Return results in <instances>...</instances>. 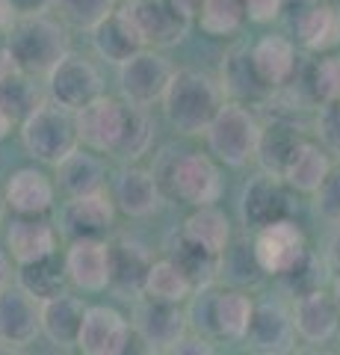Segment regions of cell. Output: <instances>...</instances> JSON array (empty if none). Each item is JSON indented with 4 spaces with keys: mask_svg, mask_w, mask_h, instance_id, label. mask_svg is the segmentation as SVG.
Instances as JSON below:
<instances>
[{
    "mask_svg": "<svg viewBox=\"0 0 340 355\" xmlns=\"http://www.w3.org/2000/svg\"><path fill=\"white\" fill-rule=\"evenodd\" d=\"M228 101L216 77L199 69H175L163 95V116L181 137H202Z\"/></svg>",
    "mask_w": 340,
    "mask_h": 355,
    "instance_id": "obj_1",
    "label": "cell"
},
{
    "mask_svg": "<svg viewBox=\"0 0 340 355\" xmlns=\"http://www.w3.org/2000/svg\"><path fill=\"white\" fill-rule=\"evenodd\" d=\"M163 196L178 198L190 207L216 205L222 196L219 163L204 151H166L154 166Z\"/></svg>",
    "mask_w": 340,
    "mask_h": 355,
    "instance_id": "obj_2",
    "label": "cell"
},
{
    "mask_svg": "<svg viewBox=\"0 0 340 355\" xmlns=\"http://www.w3.org/2000/svg\"><path fill=\"white\" fill-rule=\"evenodd\" d=\"M62 18L30 15L15 18L12 27L6 30V48L12 51L18 62V71L30 77H48L57 62L69 53V30Z\"/></svg>",
    "mask_w": 340,
    "mask_h": 355,
    "instance_id": "obj_3",
    "label": "cell"
},
{
    "mask_svg": "<svg viewBox=\"0 0 340 355\" xmlns=\"http://www.w3.org/2000/svg\"><path fill=\"white\" fill-rule=\"evenodd\" d=\"M260 133H263V125H260V119L251 113V107L237 104V101H225L222 110L216 113V119L211 121V128L204 130L207 154L222 166L243 169V166H249L258 157Z\"/></svg>",
    "mask_w": 340,
    "mask_h": 355,
    "instance_id": "obj_4",
    "label": "cell"
},
{
    "mask_svg": "<svg viewBox=\"0 0 340 355\" xmlns=\"http://www.w3.org/2000/svg\"><path fill=\"white\" fill-rule=\"evenodd\" d=\"M21 142H24L30 157H36L39 163L57 166L80 146L78 119H74L71 110L45 101L21 125Z\"/></svg>",
    "mask_w": 340,
    "mask_h": 355,
    "instance_id": "obj_5",
    "label": "cell"
},
{
    "mask_svg": "<svg viewBox=\"0 0 340 355\" xmlns=\"http://www.w3.org/2000/svg\"><path fill=\"white\" fill-rule=\"evenodd\" d=\"M287 36L308 53L340 48V6L332 0H284L281 18Z\"/></svg>",
    "mask_w": 340,
    "mask_h": 355,
    "instance_id": "obj_6",
    "label": "cell"
},
{
    "mask_svg": "<svg viewBox=\"0 0 340 355\" xmlns=\"http://www.w3.org/2000/svg\"><path fill=\"white\" fill-rule=\"evenodd\" d=\"M175 65L160 51L142 48L127 62L118 65V89H122V98L127 104L148 110L163 101Z\"/></svg>",
    "mask_w": 340,
    "mask_h": 355,
    "instance_id": "obj_7",
    "label": "cell"
},
{
    "mask_svg": "<svg viewBox=\"0 0 340 355\" xmlns=\"http://www.w3.org/2000/svg\"><path fill=\"white\" fill-rule=\"evenodd\" d=\"M45 80H48L51 101L71 110V113H78V110H83L86 104H92L95 98L104 95V77L98 71V65L71 51L57 62V69Z\"/></svg>",
    "mask_w": 340,
    "mask_h": 355,
    "instance_id": "obj_8",
    "label": "cell"
},
{
    "mask_svg": "<svg viewBox=\"0 0 340 355\" xmlns=\"http://www.w3.org/2000/svg\"><path fill=\"white\" fill-rule=\"evenodd\" d=\"M255 258L260 263L263 275H278L284 279L287 272H293L305 258H308V237L299 228V222L278 219L272 225L255 231Z\"/></svg>",
    "mask_w": 340,
    "mask_h": 355,
    "instance_id": "obj_9",
    "label": "cell"
},
{
    "mask_svg": "<svg viewBox=\"0 0 340 355\" xmlns=\"http://www.w3.org/2000/svg\"><path fill=\"white\" fill-rule=\"evenodd\" d=\"M127 113H130V104L125 98H113V95H101V98H95L92 104L78 110L74 119H78L80 146L113 157L118 142H122Z\"/></svg>",
    "mask_w": 340,
    "mask_h": 355,
    "instance_id": "obj_10",
    "label": "cell"
},
{
    "mask_svg": "<svg viewBox=\"0 0 340 355\" xmlns=\"http://www.w3.org/2000/svg\"><path fill=\"white\" fill-rule=\"evenodd\" d=\"M125 9L139 30L145 48L166 51L186 39L193 21H186L172 0H125Z\"/></svg>",
    "mask_w": 340,
    "mask_h": 355,
    "instance_id": "obj_11",
    "label": "cell"
},
{
    "mask_svg": "<svg viewBox=\"0 0 340 355\" xmlns=\"http://www.w3.org/2000/svg\"><path fill=\"white\" fill-rule=\"evenodd\" d=\"M118 216V207L113 196L104 190L86 193V196H71L60 210V234L69 240L78 237H104L113 231Z\"/></svg>",
    "mask_w": 340,
    "mask_h": 355,
    "instance_id": "obj_12",
    "label": "cell"
},
{
    "mask_svg": "<svg viewBox=\"0 0 340 355\" xmlns=\"http://www.w3.org/2000/svg\"><path fill=\"white\" fill-rule=\"evenodd\" d=\"M42 335V302L18 282L0 284V340L12 347H30Z\"/></svg>",
    "mask_w": 340,
    "mask_h": 355,
    "instance_id": "obj_13",
    "label": "cell"
},
{
    "mask_svg": "<svg viewBox=\"0 0 340 355\" xmlns=\"http://www.w3.org/2000/svg\"><path fill=\"white\" fill-rule=\"evenodd\" d=\"M142 338H145L151 347L157 352L175 347L190 329V317L186 311L175 302H160V299H151V296H136V305H134V320H130Z\"/></svg>",
    "mask_w": 340,
    "mask_h": 355,
    "instance_id": "obj_14",
    "label": "cell"
},
{
    "mask_svg": "<svg viewBox=\"0 0 340 355\" xmlns=\"http://www.w3.org/2000/svg\"><path fill=\"white\" fill-rule=\"evenodd\" d=\"M219 86L228 101H237V104H263L272 98V89L263 83V77L255 69V60H251V44L246 42H237L225 51L222 65H219Z\"/></svg>",
    "mask_w": 340,
    "mask_h": 355,
    "instance_id": "obj_15",
    "label": "cell"
},
{
    "mask_svg": "<svg viewBox=\"0 0 340 355\" xmlns=\"http://www.w3.org/2000/svg\"><path fill=\"white\" fill-rule=\"evenodd\" d=\"M287 190L290 187L284 184L281 178H272L267 172L255 175L243 187V196H240V216H243V225L251 231H260L278 219H287L290 216Z\"/></svg>",
    "mask_w": 340,
    "mask_h": 355,
    "instance_id": "obj_16",
    "label": "cell"
},
{
    "mask_svg": "<svg viewBox=\"0 0 340 355\" xmlns=\"http://www.w3.org/2000/svg\"><path fill=\"white\" fill-rule=\"evenodd\" d=\"M243 340L255 355H290L296 347L293 311H287L281 302L255 305V314H251Z\"/></svg>",
    "mask_w": 340,
    "mask_h": 355,
    "instance_id": "obj_17",
    "label": "cell"
},
{
    "mask_svg": "<svg viewBox=\"0 0 340 355\" xmlns=\"http://www.w3.org/2000/svg\"><path fill=\"white\" fill-rule=\"evenodd\" d=\"M65 272L74 287L101 293L109 287V243L104 237H78L65 249Z\"/></svg>",
    "mask_w": 340,
    "mask_h": 355,
    "instance_id": "obj_18",
    "label": "cell"
},
{
    "mask_svg": "<svg viewBox=\"0 0 340 355\" xmlns=\"http://www.w3.org/2000/svg\"><path fill=\"white\" fill-rule=\"evenodd\" d=\"M134 326L125 314L109 305H89L80 326L78 352L80 355H122Z\"/></svg>",
    "mask_w": 340,
    "mask_h": 355,
    "instance_id": "obj_19",
    "label": "cell"
},
{
    "mask_svg": "<svg viewBox=\"0 0 340 355\" xmlns=\"http://www.w3.org/2000/svg\"><path fill=\"white\" fill-rule=\"evenodd\" d=\"M293 323H296V335L311 347H323V343L332 340L340 331V311L334 296L323 291V287H314V291L296 296L293 302Z\"/></svg>",
    "mask_w": 340,
    "mask_h": 355,
    "instance_id": "obj_20",
    "label": "cell"
},
{
    "mask_svg": "<svg viewBox=\"0 0 340 355\" xmlns=\"http://www.w3.org/2000/svg\"><path fill=\"white\" fill-rule=\"evenodd\" d=\"M151 263H154V254L145 243L116 237L109 243V291H116L125 299L142 296Z\"/></svg>",
    "mask_w": 340,
    "mask_h": 355,
    "instance_id": "obj_21",
    "label": "cell"
},
{
    "mask_svg": "<svg viewBox=\"0 0 340 355\" xmlns=\"http://www.w3.org/2000/svg\"><path fill=\"white\" fill-rule=\"evenodd\" d=\"M113 202L118 207V214H125L127 219H145L151 214H157V207L163 202V190H160L154 169L127 163L125 169L116 175Z\"/></svg>",
    "mask_w": 340,
    "mask_h": 355,
    "instance_id": "obj_22",
    "label": "cell"
},
{
    "mask_svg": "<svg viewBox=\"0 0 340 355\" xmlns=\"http://www.w3.org/2000/svg\"><path fill=\"white\" fill-rule=\"evenodd\" d=\"M6 252L18 266L57 254V228L45 216H15L6 228Z\"/></svg>",
    "mask_w": 340,
    "mask_h": 355,
    "instance_id": "obj_23",
    "label": "cell"
},
{
    "mask_svg": "<svg viewBox=\"0 0 340 355\" xmlns=\"http://www.w3.org/2000/svg\"><path fill=\"white\" fill-rule=\"evenodd\" d=\"M53 187L57 184L42 169L24 166V169H15L9 175L3 202L15 216H45L53 207Z\"/></svg>",
    "mask_w": 340,
    "mask_h": 355,
    "instance_id": "obj_24",
    "label": "cell"
},
{
    "mask_svg": "<svg viewBox=\"0 0 340 355\" xmlns=\"http://www.w3.org/2000/svg\"><path fill=\"white\" fill-rule=\"evenodd\" d=\"M92 48L98 57L107 60L109 65H122L134 57V53L145 48V42H142L139 30L134 27V21H130L125 3L116 6L113 12L92 30Z\"/></svg>",
    "mask_w": 340,
    "mask_h": 355,
    "instance_id": "obj_25",
    "label": "cell"
},
{
    "mask_svg": "<svg viewBox=\"0 0 340 355\" xmlns=\"http://www.w3.org/2000/svg\"><path fill=\"white\" fill-rule=\"evenodd\" d=\"M251 60H255V69L263 77L272 92L281 86H287L293 80V74L299 71V51H296V42L290 36H281V33H269V36H260L251 44Z\"/></svg>",
    "mask_w": 340,
    "mask_h": 355,
    "instance_id": "obj_26",
    "label": "cell"
},
{
    "mask_svg": "<svg viewBox=\"0 0 340 355\" xmlns=\"http://www.w3.org/2000/svg\"><path fill=\"white\" fill-rule=\"evenodd\" d=\"M86 308L89 305H83V299L69 291H62L53 299H45L42 302V335L60 349L78 347Z\"/></svg>",
    "mask_w": 340,
    "mask_h": 355,
    "instance_id": "obj_27",
    "label": "cell"
},
{
    "mask_svg": "<svg viewBox=\"0 0 340 355\" xmlns=\"http://www.w3.org/2000/svg\"><path fill=\"white\" fill-rule=\"evenodd\" d=\"M290 83L308 98L311 107L340 101V53H314V60L299 62Z\"/></svg>",
    "mask_w": 340,
    "mask_h": 355,
    "instance_id": "obj_28",
    "label": "cell"
},
{
    "mask_svg": "<svg viewBox=\"0 0 340 355\" xmlns=\"http://www.w3.org/2000/svg\"><path fill=\"white\" fill-rule=\"evenodd\" d=\"M53 169H57V181L53 184L69 198L98 193V190H104V184H107V163L101 160V154L92 148H83V146H78L69 157L53 166Z\"/></svg>",
    "mask_w": 340,
    "mask_h": 355,
    "instance_id": "obj_29",
    "label": "cell"
},
{
    "mask_svg": "<svg viewBox=\"0 0 340 355\" xmlns=\"http://www.w3.org/2000/svg\"><path fill=\"white\" fill-rule=\"evenodd\" d=\"M305 142V137L299 133V128L287 119H276L272 125H263L260 133V148H258V166L272 178H284V169L293 160L296 148Z\"/></svg>",
    "mask_w": 340,
    "mask_h": 355,
    "instance_id": "obj_30",
    "label": "cell"
},
{
    "mask_svg": "<svg viewBox=\"0 0 340 355\" xmlns=\"http://www.w3.org/2000/svg\"><path fill=\"white\" fill-rule=\"evenodd\" d=\"M332 172V160H328V151L320 146V142L305 139L299 148H296L293 160L287 163L281 181L290 187L293 193L302 196H314L320 190V184L325 181V175Z\"/></svg>",
    "mask_w": 340,
    "mask_h": 355,
    "instance_id": "obj_31",
    "label": "cell"
},
{
    "mask_svg": "<svg viewBox=\"0 0 340 355\" xmlns=\"http://www.w3.org/2000/svg\"><path fill=\"white\" fill-rule=\"evenodd\" d=\"M181 234L195 243V246H202L204 252L211 254H222L228 249V243H231V219H228L222 210L216 205H207V207H195L190 216L184 219V228Z\"/></svg>",
    "mask_w": 340,
    "mask_h": 355,
    "instance_id": "obj_32",
    "label": "cell"
},
{
    "mask_svg": "<svg viewBox=\"0 0 340 355\" xmlns=\"http://www.w3.org/2000/svg\"><path fill=\"white\" fill-rule=\"evenodd\" d=\"M42 104H45V98H42V89L36 86V77L15 71L12 77L0 80V110L9 116L15 128L24 125Z\"/></svg>",
    "mask_w": 340,
    "mask_h": 355,
    "instance_id": "obj_33",
    "label": "cell"
},
{
    "mask_svg": "<svg viewBox=\"0 0 340 355\" xmlns=\"http://www.w3.org/2000/svg\"><path fill=\"white\" fill-rule=\"evenodd\" d=\"M251 314H255V302L251 296L237 291H219L216 293V314H213V323H216V338H225V340H243L249 323H251Z\"/></svg>",
    "mask_w": 340,
    "mask_h": 355,
    "instance_id": "obj_34",
    "label": "cell"
},
{
    "mask_svg": "<svg viewBox=\"0 0 340 355\" xmlns=\"http://www.w3.org/2000/svg\"><path fill=\"white\" fill-rule=\"evenodd\" d=\"M142 293L151 296V299H160V302L184 305L193 299L195 284L186 279V272L172 258H154V263H151V270H148V279H145V291Z\"/></svg>",
    "mask_w": 340,
    "mask_h": 355,
    "instance_id": "obj_35",
    "label": "cell"
},
{
    "mask_svg": "<svg viewBox=\"0 0 340 355\" xmlns=\"http://www.w3.org/2000/svg\"><path fill=\"white\" fill-rule=\"evenodd\" d=\"M65 282H69V272H65V261H60L57 254H48L36 263L21 266L18 272V284L24 287L27 293H33L39 302L53 299L65 291Z\"/></svg>",
    "mask_w": 340,
    "mask_h": 355,
    "instance_id": "obj_36",
    "label": "cell"
},
{
    "mask_svg": "<svg viewBox=\"0 0 340 355\" xmlns=\"http://www.w3.org/2000/svg\"><path fill=\"white\" fill-rule=\"evenodd\" d=\"M166 258H172L175 263H178L181 270L186 272V279H190L195 287L213 284L216 272H219V258H216V254L204 252L202 246H195V243H190L184 234L175 237V243L169 246Z\"/></svg>",
    "mask_w": 340,
    "mask_h": 355,
    "instance_id": "obj_37",
    "label": "cell"
},
{
    "mask_svg": "<svg viewBox=\"0 0 340 355\" xmlns=\"http://www.w3.org/2000/svg\"><path fill=\"white\" fill-rule=\"evenodd\" d=\"M246 21L249 18H246L243 0H204L195 24H199L202 33H207V36L222 39V36H234V33H240Z\"/></svg>",
    "mask_w": 340,
    "mask_h": 355,
    "instance_id": "obj_38",
    "label": "cell"
},
{
    "mask_svg": "<svg viewBox=\"0 0 340 355\" xmlns=\"http://www.w3.org/2000/svg\"><path fill=\"white\" fill-rule=\"evenodd\" d=\"M219 275L231 284H255L263 279V270L255 258V243H246L243 237H231L228 249L219 254Z\"/></svg>",
    "mask_w": 340,
    "mask_h": 355,
    "instance_id": "obj_39",
    "label": "cell"
},
{
    "mask_svg": "<svg viewBox=\"0 0 340 355\" xmlns=\"http://www.w3.org/2000/svg\"><path fill=\"white\" fill-rule=\"evenodd\" d=\"M151 142H154V125H151L148 113L142 107H134L130 104V113H127V125H125V133H122V142L113 157L122 160V163H136L139 157H145Z\"/></svg>",
    "mask_w": 340,
    "mask_h": 355,
    "instance_id": "obj_40",
    "label": "cell"
},
{
    "mask_svg": "<svg viewBox=\"0 0 340 355\" xmlns=\"http://www.w3.org/2000/svg\"><path fill=\"white\" fill-rule=\"evenodd\" d=\"M118 0H57L60 18L74 30H95L113 12Z\"/></svg>",
    "mask_w": 340,
    "mask_h": 355,
    "instance_id": "obj_41",
    "label": "cell"
},
{
    "mask_svg": "<svg viewBox=\"0 0 340 355\" xmlns=\"http://www.w3.org/2000/svg\"><path fill=\"white\" fill-rule=\"evenodd\" d=\"M314 133H316L320 146H323L328 154H337V157H340V101L316 107Z\"/></svg>",
    "mask_w": 340,
    "mask_h": 355,
    "instance_id": "obj_42",
    "label": "cell"
},
{
    "mask_svg": "<svg viewBox=\"0 0 340 355\" xmlns=\"http://www.w3.org/2000/svg\"><path fill=\"white\" fill-rule=\"evenodd\" d=\"M314 210L325 222H340V166H332L320 190L314 193Z\"/></svg>",
    "mask_w": 340,
    "mask_h": 355,
    "instance_id": "obj_43",
    "label": "cell"
},
{
    "mask_svg": "<svg viewBox=\"0 0 340 355\" xmlns=\"http://www.w3.org/2000/svg\"><path fill=\"white\" fill-rule=\"evenodd\" d=\"M243 6L251 24H272V21L281 18L284 0H243Z\"/></svg>",
    "mask_w": 340,
    "mask_h": 355,
    "instance_id": "obj_44",
    "label": "cell"
},
{
    "mask_svg": "<svg viewBox=\"0 0 340 355\" xmlns=\"http://www.w3.org/2000/svg\"><path fill=\"white\" fill-rule=\"evenodd\" d=\"M169 355H213V347H211V338H204V335H186L175 343V347H169Z\"/></svg>",
    "mask_w": 340,
    "mask_h": 355,
    "instance_id": "obj_45",
    "label": "cell"
},
{
    "mask_svg": "<svg viewBox=\"0 0 340 355\" xmlns=\"http://www.w3.org/2000/svg\"><path fill=\"white\" fill-rule=\"evenodd\" d=\"M15 18H30V15H45L51 6H57V0H6Z\"/></svg>",
    "mask_w": 340,
    "mask_h": 355,
    "instance_id": "obj_46",
    "label": "cell"
},
{
    "mask_svg": "<svg viewBox=\"0 0 340 355\" xmlns=\"http://www.w3.org/2000/svg\"><path fill=\"white\" fill-rule=\"evenodd\" d=\"M325 266L340 275V222H332V231L325 237Z\"/></svg>",
    "mask_w": 340,
    "mask_h": 355,
    "instance_id": "obj_47",
    "label": "cell"
},
{
    "mask_svg": "<svg viewBox=\"0 0 340 355\" xmlns=\"http://www.w3.org/2000/svg\"><path fill=\"white\" fill-rule=\"evenodd\" d=\"M122 355H157V349L151 347V343L134 329V331H130V338H127V343H125Z\"/></svg>",
    "mask_w": 340,
    "mask_h": 355,
    "instance_id": "obj_48",
    "label": "cell"
},
{
    "mask_svg": "<svg viewBox=\"0 0 340 355\" xmlns=\"http://www.w3.org/2000/svg\"><path fill=\"white\" fill-rule=\"evenodd\" d=\"M175 9L186 18V21H199V12H202V3L204 0H172Z\"/></svg>",
    "mask_w": 340,
    "mask_h": 355,
    "instance_id": "obj_49",
    "label": "cell"
},
{
    "mask_svg": "<svg viewBox=\"0 0 340 355\" xmlns=\"http://www.w3.org/2000/svg\"><path fill=\"white\" fill-rule=\"evenodd\" d=\"M12 21H15V15H12V9H9V3L6 0H0V30H9L12 27Z\"/></svg>",
    "mask_w": 340,
    "mask_h": 355,
    "instance_id": "obj_50",
    "label": "cell"
},
{
    "mask_svg": "<svg viewBox=\"0 0 340 355\" xmlns=\"http://www.w3.org/2000/svg\"><path fill=\"white\" fill-rule=\"evenodd\" d=\"M9 282V252L0 249V284Z\"/></svg>",
    "mask_w": 340,
    "mask_h": 355,
    "instance_id": "obj_51",
    "label": "cell"
},
{
    "mask_svg": "<svg viewBox=\"0 0 340 355\" xmlns=\"http://www.w3.org/2000/svg\"><path fill=\"white\" fill-rule=\"evenodd\" d=\"M15 125H12V121H9V116L3 113V110H0V139H6L9 137V130H12Z\"/></svg>",
    "mask_w": 340,
    "mask_h": 355,
    "instance_id": "obj_52",
    "label": "cell"
},
{
    "mask_svg": "<svg viewBox=\"0 0 340 355\" xmlns=\"http://www.w3.org/2000/svg\"><path fill=\"white\" fill-rule=\"evenodd\" d=\"M0 355H24V352H21V347H12V343L0 340Z\"/></svg>",
    "mask_w": 340,
    "mask_h": 355,
    "instance_id": "obj_53",
    "label": "cell"
},
{
    "mask_svg": "<svg viewBox=\"0 0 340 355\" xmlns=\"http://www.w3.org/2000/svg\"><path fill=\"white\" fill-rule=\"evenodd\" d=\"M290 355H328V352L320 349V347H305V349H296V352H290Z\"/></svg>",
    "mask_w": 340,
    "mask_h": 355,
    "instance_id": "obj_54",
    "label": "cell"
},
{
    "mask_svg": "<svg viewBox=\"0 0 340 355\" xmlns=\"http://www.w3.org/2000/svg\"><path fill=\"white\" fill-rule=\"evenodd\" d=\"M332 296H334L337 311H340V275H334V282H332Z\"/></svg>",
    "mask_w": 340,
    "mask_h": 355,
    "instance_id": "obj_55",
    "label": "cell"
},
{
    "mask_svg": "<svg viewBox=\"0 0 340 355\" xmlns=\"http://www.w3.org/2000/svg\"><path fill=\"white\" fill-rule=\"evenodd\" d=\"M3 205H6V202H3V193H0V207H3Z\"/></svg>",
    "mask_w": 340,
    "mask_h": 355,
    "instance_id": "obj_56",
    "label": "cell"
},
{
    "mask_svg": "<svg viewBox=\"0 0 340 355\" xmlns=\"http://www.w3.org/2000/svg\"><path fill=\"white\" fill-rule=\"evenodd\" d=\"M332 3H337V6H340V0H332Z\"/></svg>",
    "mask_w": 340,
    "mask_h": 355,
    "instance_id": "obj_57",
    "label": "cell"
},
{
    "mask_svg": "<svg viewBox=\"0 0 340 355\" xmlns=\"http://www.w3.org/2000/svg\"><path fill=\"white\" fill-rule=\"evenodd\" d=\"M118 3H125V0H118Z\"/></svg>",
    "mask_w": 340,
    "mask_h": 355,
    "instance_id": "obj_58",
    "label": "cell"
}]
</instances>
